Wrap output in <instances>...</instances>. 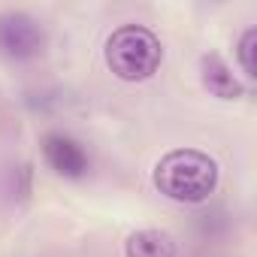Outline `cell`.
Masks as SVG:
<instances>
[{"instance_id":"8992f818","label":"cell","mask_w":257,"mask_h":257,"mask_svg":"<svg viewBox=\"0 0 257 257\" xmlns=\"http://www.w3.org/2000/svg\"><path fill=\"white\" fill-rule=\"evenodd\" d=\"M176 239L167 230H134L124 242V257H176Z\"/></svg>"},{"instance_id":"52a82bcc","label":"cell","mask_w":257,"mask_h":257,"mask_svg":"<svg viewBox=\"0 0 257 257\" xmlns=\"http://www.w3.org/2000/svg\"><path fill=\"white\" fill-rule=\"evenodd\" d=\"M254 52H257V31L254 28H245L239 43H236V58H239V67L248 79L257 76V67H254Z\"/></svg>"},{"instance_id":"5b68a950","label":"cell","mask_w":257,"mask_h":257,"mask_svg":"<svg viewBox=\"0 0 257 257\" xmlns=\"http://www.w3.org/2000/svg\"><path fill=\"white\" fill-rule=\"evenodd\" d=\"M200 82L218 100H242L245 97V85L230 73V67L215 52H209V55L200 58Z\"/></svg>"},{"instance_id":"3957f363","label":"cell","mask_w":257,"mask_h":257,"mask_svg":"<svg viewBox=\"0 0 257 257\" xmlns=\"http://www.w3.org/2000/svg\"><path fill=\"white\" fill-rule=\"evenodd\" d=\"M46 49L43 25L28 13H0V55L7 61H34Z\"/></svg>"},{"instance_id":"6da1fadb","label":"cell","mask_w":257,"mask_h":257,"mask_svg":"<svg viewBox=\"0 0 257 257\" xmlns=\"http://www.w3.org/2000/svg\"><path fill=\"white\" fill-rule=\"evenodd\" d=\"M218 164L197 149H176L155 167V188L173 203H206L218 188Z\"/></svg>"},{"instance_id":"277c9868","label":"cell","mask_w":257,"mask_h":257,"mask_svg":"<svg viewBox=\"0 0 257 257\" xmlns=\"http://www.w3.org/2000/svg\"><path fill=\"white\" fill-rule=\"evenodd\" d=\"M43 158L64 179H82L91 167L85 146L67 134H46L43 137Z\"/></svg>"},{"instance_id":"7a4b0ae2","label":"cell","mask_w":257,"mask_h":257,"mask_svg":"<svg viewBox=\"0 0 257 257\" xmlns=\"http://www.w3.org/2000/svg\"><path fill=\"white\" fill-rule=\"evenodd\" d=\"M103 58L112 76H118L121 82H146L161 70L164 46L155 31L143 25H124L109 34Z\"/></svg>"}]
</instances>
